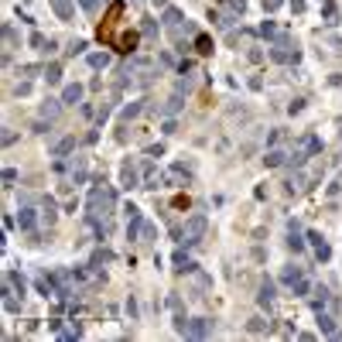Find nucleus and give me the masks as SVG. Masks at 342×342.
I'll return each instance as SVG.
<instances>
[{"mask_svg": "<svg viewBox=\"0 0 342 342\" xmlns=\"http://www.w3.org/2000/svg\"><path fill=\"white\" fill-rule=\"evenodd\" d=\"M291 11H295V14H305V0H291Z\"/></svg>", "mask_w": 342, "mask_h": 342, "instance_id": "37998d69", "label": "nucleus"}, {"mask_svg": "<svg viewBox=\"0 0 342 342\" xmlns=\"http://www.w3.org/2000/svg\"><path fill=\"white\" fill-rule=\"evenodd\" d=\"M52 11H55L62 21H72V14H76V4H72V0H52Z\"/></svg>", "mask_w": 342, "mask_h": 342, "instance_id": "6e6552de", "label": "nucleus"}, {"mask_svg": "<svg viewBox=\"0 0 342 342\" xmlns=\"http://www.w3.org/2000/svg\"><path fill=\"white\" fill-rule=\"evenodd\" d=\"M322 14H325V21H329V24L339 21V7H335V0H322Z\"/></svg>", "mask_w": 342, "mask_h": 342, "instance_id": "aec40b11", "label": "nucleus"}, {"mask_svg": "<svg viewBox=\"0 0 342 342\" xmlns=\"http://www.w3.org/2000/svg\"><path fill=\"white\" fill-rule=\"evenodd\" d=\"M260 34H263V38H281V31H277V24H274V21H263L260 24Z\"/></svg>", "mask_w": 342, "mask_h": 342, "instance_id": "c756f323", "label": "nucleus"}, {"mask_svg": "<svg viewBox=\"0 0 342 342\" xmlns=\"http://www.w3.org/2000/svg\"><path fill=\"white\" fill-rule=\"evenodd\" d=\"M140 110H144V106H140V103H134V106H127V110H124V120H134V116L140 113Z\"/></svg>", "mask_w": 342, "mask_h": 342, "instance_id": "c9c22d12", "label": "nucleus"}, {"mask_svg": "<svg viewBox=\"0 0 342 342\" xmlns=\"http://www.w3.org/2000/svg\"><path fill=\"white\" fill-rule=\"evenodd\" d=\"M175 271H178V274H185V271H195V263L188 260V253H185V250H175Z\"/></svg>", "mask_w": 342, "mask_h": 342, "instance_id": "dca6fc26", "label": "nucleus"}, {"mask_svg": "<svg viewBox=\"0 0 342 342\" xmlns=\"http://www.w3.org/2000/svg\"><path fill=\"white\" fill-rule=\"evenodd\" d=\"M185 17H182V11H175V7H168V11H164V24H168V28H175V24H182Z\"/></svg>", "mask_w": 342, "mask_h": 342, "instance_id": "cd10ccee", "label": "nucleus"}, {"mask_svg": "<svg viewBox=\"0 0 342 342\" xmlns=\"http://www.w3.org/2000/svg\"><path fill=\"white\" fill-rule=\"evenodd\" d=\"M14 92H17V96H28V92H31V82H21V86H17Z\"/></svg>", "mask_w": 342, "mask_h": 342, "instance_id": "a18cd8bd", "label": "nucleus"}, {"mask_svg": "<svg viewBox=\"0 0 342 342\" xmlns=\"http://www.w3.org/2000/svg\"><path fill=\"white\" fill-rule=\"evenodd\" d=\"M58 110H62V100H45L41 103V116H45V120H55Z\"/></svg>", "mask_w": 342, "mask_h": 342, "instance_id": "f3484780", "label": "nucleus"}, {"mask_svg": "<svg viewBox=\"0 0 342 342\" xmlns=\"http://www.w3.org/2000/svg\"><path fill=\"white\" fill-rule=\"evenodd\" d=\"M137 48V31H124L120 34V52H134Z\"/></svg>", "mask_w": 342, "mask_h": 342, "instance_id": "5701e85b", "label": "nucleus"}, {"mask_svg": "<svg viewBox=\"0 0 342 342\" xmlns=\"http://www.w3.org/2000/svg\"><path fill=\"white\" fill-rule=\"evenodd\" d=\"M154 239H158V229H154V223L144 219V226H140V243H154Z\"/></svg>", "mask_w": 342, "mask_h": 342, "instance_id": "b1692460", "label": "nucleus"}, {"mask_svg": "<svg viewBox=\"0 0 342 342\" xmlns=\"http://www.w3.org/2000/svg\"><path fill=\"white\" fill-rule=\"evenodd\" d=\"M178 110H182V92H175V96L164 103V113H178Z\"/></svg>", "mask_w": 342, "mask_h": 342, "instance_id": "c85d7f7f", "label": "nucleus"}, {"mask_svg": "<svg viewBox=\"0 0 342 342\" xmlns=\"http://www.w3.org/2000/svg\"><path fill=\"white\" fill-rule=\"evenodd\" d=\"M308 239H311V247H315V257H319V260H329V257H332V250H329V243L322 239V233H308Z\"/></svg>", "mask_w": 342, "mask_h": 342, "instance_id": "0eeeda50", "label": "nucleus"}, {"mask_svg": "<svg viewBox=\"0 0 342 342\" xmlns=\"http://www.w3.org/2000/svg\"><path fill=\"white\" fill-rule=\"evenodd\" d=\"M168 308H171V311H178V308H182V298H178V295H168Z\"/></svg>", "mask_w": 342, "mask_h": 342, "instance_id": "a19ab883", "label": "nucleus"}, {"mask_svg": "<svg viewBox=\"0 0 342 342\" xmlns=\"http://www.w3.org/2000/svg\"><path fill=\"white\" fill-rule=\"evenodd\" d=\"M287 247H291L295 253L305 250V239H301V229H298V223H291V226H287Z\"/></svg>", "mask_w": 342, "mask_h": 342, "instance_id": "1a4fd4ad", "label": "nucleus"}, {"mask_svg": "<svg viewBox=\"0 0 342 342\" xmlns=\"http://www.w3.org/2000/svg\"><path fill=\"white\" fill-rule=\"evenodd\" d=\"M4 41H7V45H17V31H14L11 24H7V28H4Z\"/></svg>", "mask_w": 342, "mask_h": 342, "instance_id": "72a5a7b5", "label": "nucleus"}, {"mask_svg": "<svg viewBox=\"0 0 342 342\" xmlns=\"http://www.w3.org/2000/svg\"><path fill=\"white\" fill-rule=\"evenodd\" d=\"M89 65L92 68H106V65H110V55H106V52H103V55L96 52V55H89Z\"/></svg>", "mask_w": 342, "mask_h": 342, "instance_id": "7c9ffc66", "label": "nucleus"}, {"mask_svg": "<svg viewBox=\"0 0 342 342\" xmlns=\"http://www.w3.org/2000/svg\"><path fill=\"white\" fill-rule=\"evenodd\" d=\"M205 229H209V219H205V216H192L182 229H178V243H185V247H195V243L205 236Z\"/></svg>", "mask_w": 342, "mask_h": 342, "instance_id": "f03ea898", "label": "nucleus"}, {"mask_svg": "<svg viewBox=\"0 0 342 342\" xmlns=\"http://www.w3.org/2000/svg\"><path fill=\"white\" fill-rule=\"evenodd\" d=\"M120 182H124V188H134V185H140L134 161H124V168H120Z\"/></svg>", "mask_w": 342, "mask_h": 342, "instance_id": "423d86ee", "label": "nucleus"}, {"mask_svg": "<svg viewBox=\"0 0 342 342\" xmlns=\"http://www.w3.org/2000/svg\"><path fill=\"white\" fill-rule=\"evenodd\" d=\"M134 4H137V0H134Z\"/></svg>", "mask_w": 342, "mask_h": 342, "instance_id": "09e8293b", "label": "nucleus"}, {"mask_svg": "<svg viewBox=\"0 0 342 342\" xmlns=\"http://www.w3.org/2000/svg\"><path fill=\"white\" fill-rule=\"evenodd\" d=\"M21 72H24V76H38L41 68H38V65H21Z\"/></svg>", "mask_w": 342, "mask_h": 342, "instance_id": "49530a36", "label": "nucleus"}, {"mask_svg": "<svg viewBox=\"0 0 342 342\" xmlns=\"http://www.w3.org/2000/svg\"><path fill=\"white\" fill-rule=\"evenodd\" d=\"M291 291H295V295H308V281H305V277H301V281H298V284L291 287Z\"/></svg>", "mask_w": 342, "mask_h": 342, "instance_id": "ea45409f", "label": "nucleus"}, {"mask_svg": "<svg viewBox=\"0 0 342 342\" xmlns=\"http://www.w3.org/2000/svg\"><path fill=\"white\" fill-rule=\"evenodd\" d=\"M175 332H178V335L188 332V319H185V315H175Z\"/></svg>", "mask_w": 342, "mask_h": 342, "instance_id": "473e14b6", "label": "nucleus"}, {"mask_svg": "<svg viewBox=\"0 0 342 342\" xmlns=\"http://www.w3.org/2000/svg\"><path fill=\"white\" fill-rule=\"evenodd\" d=\"M14 140H17V134H14V130H4V144H7V148H11Z\"/></svg>", "mask_w": 342, "mask_h": 342, "instance_id": "c03bdc74", "label": "nucleus"}, {"mask_svg": "<svg viewBox=\"0 0 342 342\" xmlns=\"http://www.w3.org/2000/svg\"><path fill=\"white\" fill-rule=\"evenodd\" d=\"M79 100H82V86H79V82H72V86H65V89H62V103L76 106Z\"/></svg>", "mask_w": 342, "mask_h": 342, "instance_id": "f8f14e48", "label": "nucleus"}, {"mask_svg": "<svg viewBox=\"0 0 342 342\" xmlns=\"http://www.w3.org/2000/svg\"><path fill=\"white\" fill-rule=\"evenodd\" d=\"M284 154H281V151H267V158H263V164H267V168H281V164H284Z\"/></svg>", "mask_w": 342, "mask_h": 342, "instance_id": "a878e982", "label": "nucleus"}, {"mask_svg": "<svg viewBox=\"0 0 342 342\" xmlns=\"http://www.w3.org/2000/svg\"><path fill=\"white\" fill-rule=\"evenodd\" d=\"M21 301H24V295L17 298V291H14L11 284L4 287V308H7V311H21Z\"/></svg>", "mask_w": 342, "mask_h": 342, "instance_id": "9b49d317", "label": "nucleus"}, {"mask_svg": "<svg viewBox=\"0 0 342 342\" xmlns=\"http://www.w3.org/2000/svg\"><path fill=\"white\" fill-rule=\"evenodd\" d=\"M148 154H151V158H161V154H164V148H161V144H154V148H148Z\"/></svg>", "mask_w": 342, "mask_h": 342, "instance_id": "de8ad7c7", "label": "nucleus"}, {"mask_svg": "<svg viewBox=\"0 0 342 342\" xmlns=\"http://www.w3.org/2000/svg\"><path fill=\"white\" fill-rule=\"evenodd\" d=\"M110 260H113V253L110 250H100L96 257H92V263H110Z\"/></svg>", "mask_w": 342, "mask_h": 342, "instance_id": "e433bc0d", "label": "nucleus"}, {"mask_svg": "<svg viewBox=\"0 0 342 342\" xmlns=\"http://www.w3.org/2000/svg\"><path fill=\"white\" fill-rule=\"evenodd\" d=\"M14 182H17V171H14V168H7V171H4V185H7V188H11Z\"/></svg>", "mask_w": 342, "mask_h": 342, "instance_id": "58836bf2", "label": "nucleus"}, {"mask_svg": "<svg viewBox=\"0 0 342 342\" xmlns=\"http://www.w3.org/2000/svg\"><path fill=\"white\" fill-rule=\"evenodd\" d=\"M68 151H76V137H62L55 148H52V158H65Z\"/></svg>", "mask_w": 342, "mask_h": 342, "instance_id": "ddd939ff", "label": "nucleus"}, {"mask_svg": "<svg viewBox=\"0 0 342 342\" xmlns=\"http://www.w3.org/2000/svg\"><path fill=\"white\" fill-rule=\"evenodd\" d=\"M140 31H144V38H158V21H151V17H148Z\"/></svg>", "mask_w": 342, "mask_h": 342, "instance_id": "2f4dec72", "label": "nucleus"}, {"mask_svg": "<svg viewBox=\"0 0 342 342\" xmlns=\"http://www.w3.org/2000/svg\"><path fill=\"white\" fill-rule=\"evenodd\" d=\"M79 7L86 14H96V7H100V0H79Z\"/></svg>", "mask_w": 342, "mask_h": 342, "instance_id": "f704fd0d", "label": "nucleus"}, {"mask_svg": "<svg viewBox=\"0 0 342 342\" xmlns=\"http://www.w3.org/2000/svg\"><path fill=\"white\" fill-rule=\"evenodd\" d=\"M274 281H267V277H263V284H260V295H257V301H260V308H271L274 305Z\"/></svg>", "mask_w": 342, "mask_h": 342, "instance_id": "9d476101", "label": "nucleus"}, {"mask_svg": "<svg viewBox=\"0 0 342 342\" xmlns=\"http://www.w3.org/2000/svg\"><path fill=\"white\" fill-rule=\"evenodd\" d=\"M319 329H322V335H335V319L332 315H325V311H319Z\"/></svg>", "mask_w": 342, "mask_h": 342, "instance_id": "a211bd4d", "label": "nucleus"}, {"mask_svg": "<svg viewBox=\"0 0 342 342\" xmlns=\"http://www.w3.org/2000/svg\"><path fill=\"white\" fill-rule=\"evenodd\" d=\"M82 52H86V41H72L68 45V55H82Z\"/></svg>", "mask_w": 342, "mask_h": 342, "instance_id": "4c0bfd02", "label": "nucleus"}, {"mask_svg": "<svg viewBox=\"0 0 342 342\" xmlns=\"http://www.w3.org/2000/svg\"><path fill=\"white\" fill-rule=\"evenodd\" d=\"M301 277H305V274H301V267H295V263H291V267H284V274H281V281H284L287 287H295Z\"/></svg>", "mask_w": 342, "mask_h": 342, "instance_id": "2eb2a0df", "label": "nucleus"}, {"mask_svg": "<svg viewBox=\"0 0 342 342\" xmlns=\"http://www.w3.org/2000/svg\"><path fill=\"white\" fill-rule=\"evenodd\" d=\"M45 79H48V86H58V82H62V65H58V62H52V65L45 68Z\"/></svg>", "mask_w": 342, "mask_h": 342, "instance_id": "4be33fe9", "label": "nucleus"}, {"mask_svg": "<svg viewBox=\"0 0 342 342\" xmlns=\"http://www.w3.org/2000/svg\"><path fill=\"white\" fill-rule=\"evenodd\" d=\"M271 55V62H281V65H291V62H298V45H291L287 38H277V45L267 52Z\"/></svg>", "mask_w": 342, "mask_h": 342, "instance_id": "7ed1b4c3", "label": "nucleus"}, {"mask_svg": "<svg viewBox=\"0 0 342 342\" xmlns=\"http://www.w3.org/2000/svg\"><path fill=\"white\" fill-rule=\"evenodd\" d=\"M195 52L199 55H212V38L209 34H195Z\"/></svg>", "mask_w": 342, "mask_h": 342, "instance_id": "6ab92c4d", "label": "nucleus"}, {"mask_svg": "<svg viewBox=\"0 0 342 342\" xmlns=\"http://www.w3.org/2000/svg\"><path fill=\"white\" fill-rule=\"evenodd\" d=\"M185 335H188V339H209V335H212V322L209 319H192Z\"/></svg>", "mask_w": 342, "mask_h": 342, "instance_id": "20e7f679", "label": "nucleus"}, {"mask_svg": "<svg viewBox=\"0 0 342 342\" xmlns=\"http://www.w3.org/2000/svg\"><path fill=\"white\" fill-rule=\"evenodd\" d=\"M55 199H45V202H41V219H45V223H55Z\"/></svg>", "mask_w": 342, "mask_h": 342, "instance_id": "393cba45", "label": "nucleus"}, {"mask_svg": "<svg viewBox=\"0 0 342 342\" xmlns=\"http://www.w3.org/2000/svg\"><path fill=\"white\" fill-rule=\"evenodd\" d=\"M7 284H11L17 295H24V291H28V284H24V277H21L17 271H7Z\"/></svg>", "mask_w": 342, "mask_h": 342, "instance_id": "412c9836", "label": "nucleus"}, {"mask_svg": "<svg viewBox=\"0 0 342 342\" xmlns=\"http://www.w3.org/2000/svg\"><path fill=\"white\" fill-rule=\"evenodd\" d=\"M130 212V223H127V239H140V226H144V216H140V209H127Z\"/></svg>", "mask_w": 342, "mask_h": 342, "instance_id": "39448f33", "label": "nucleus"}, {"mask_svg": "<svg viewBox=\"0 0 342 342\" xmlns=\"http://www.w3.org/2000/svg\"><path fill=\"white\" fill-rule=\"evenodd\" d=\"M34 223H38V216H34V209H21V216H17V226L24 229V233H31Z\"/></svg>", "mask_w": 342, "mask_h": 342, "instance_id": "4468645a", "label": "nucleus"}, {"mask_svg": "<svg viewBox=\"0 0 342 342\" xmlns=\"http://www.w3.org/2000/svg\"><path fill=\"white\" fill-rule=\"evenodd\" d=\"M247 332H253V335H260V332H271V325H267L263 319H250V322H247Z\"/></svg>", "mask_w": 342, "mask_h": 342, "instance_id": "bb28decb", "label": "nucleus"}, {"mask_svg": "<svg viewBox=\"0 0 342 342\" xmlns=\"http://www.w3.org/2000/svg\"><path fill=\"white\" fill-rule=\"evenodd\" d=\"M116 209V199L113 192L106 188V185H92V192H89V219H100V216H110Z\"/></svg>", "mask_w": 342, "mask_h": 342, "instance_id": "f257e3e1", "label": "nucleus"}, {"mask_svg": "<svg viewBox=\"0 0 342 342\" xmlns=\"http://www.w3.org/2000/svg\"><path fill=\"white\" fill-rule=\"evenodd\" d=\"M281 4H284V0H263V11H277Z\"/></svg>", "mask_w": 342, "mask_h": 342, "instance_id": "79ce46f5", "label": "nucleus"}]
</instances>
